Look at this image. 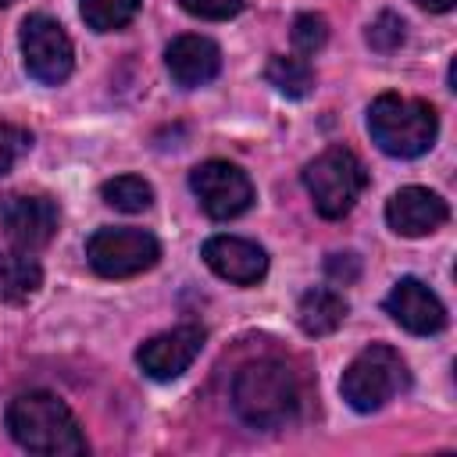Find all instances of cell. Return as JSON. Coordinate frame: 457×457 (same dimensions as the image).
Wrapping results in <instances>:
<instances>
[{"label": "cell", "mask_w": 457, "mask_h": 457, "mask_svg": "<svg viewBox=\"0 0 457 457\" xmlns=\"http://www.w3.org/2000/svg\"><path fill=\"white\" fill-rule=\"evenodd\" d=\"M346 300L336 293V289H325V286H318V289H307L303 296H300V303H296V321H300V328L307 332V336H328V332H336L339 325H343V318H346Z\"/></svg>", "instance_id": "cell-15"}, {"label": "cell", "mask_w": 457, "mask_h": 457, "mask_svg": "<svg viewBox=\"0 0 457 457\" xmlns=\"http://www.w3.org/2000/svg\"><path fill=\"white\" fill-rule=\"evenodd\" d=\"M386 311H389V318L400 325V328H407V332H414V336H436L443 325H446V307H443V300L421 282V278H400L393 289H389V296H386Z\"/></svg>", "instance_id": "cell-11"}, {"label": "cell", "mask_w": 457, "mask_h": 457, "mask_svg": "<svg viewBox=\"0 0 457 457\" xmlns=\"http://www.w3.org/2000/svg\"><path fill=\"white\" fill-rule=\"evenodd\" d=\"M368 132L389 157H421L439 136V118L425 100L382 93L368 107Z\"/></svg>", "instance_id": "cell-3"}, {"label": "cell", "mask_w": 457, "mask_h": 457, "mask_svg": "<svg viewBox=\"0 0 457 457\" xmlns=\"http://www.w3.org/2000/svg\"><path fill=\"white\" fill-rule=\"evenodd\" d=\"M450 218L446 211V200L425 186H403L389 196L386 204V221L396 236H407V239H418V236H428L436 232L443 221Z\"/></svg>", "instance_id": "cell-12"}, {"label": "cell", "mask_w": 457, "mask_h": 457, "mask_svg": "<svg viewBox=\"0 0 457 457\" xmlns=\"http://www.w3.org/2000/svg\"><path fill=\"white\" fill-rule=\"evenodd\" d=\"M164 64H168V75L175 79V86L196 89V86H207L221 71V50L207 36H179L168 43Z\"/></svg>", "instance_id": "cell-14"}, {"label": "cell", "mask_w": 457, "mask_h": 457, "mask_svg": "<svg viewBox=\"0 0 457 457\" xmlns=\"http://www.w3.org/2000/svg\"><path fill=\"white\" fill-rule=\"evenodd\" d=\"M139 7L143 0H82L79 11L93 32H114V29H125Z\"/></svg>", "instance_id": "cell-19"}, {"label": "cell", "mask_w": 457, "mask_h": 457, "mask_svg": "<svg viewBox=\"0 0 457 457\" xmlns=\"http://www.w3.org/2000/svg\"><path fill=\"white\" fill-rule=\"evenodd\" d=\"M296 375L282 361H250L236 371L232 407L253 428H278L296 414Z\"/></svg>", "instance_id": "cell-2"}, {"label": "cell", "mask_w": 457, "mask_h": 457, "mask_svg": "<svg viewBox=\"0 0 457 457\" xmlns=\"http://www.w3.org/2000/svg\"><path fill=\"white\" fill-rule=\"evenodd\" d=\"M0 225L7 239L18 250H39L57 236L61 211L50 196H32V193H7L0 196Z\"/></svg>", "instance_id": "cell-9"}, {"label": "cell", "mask_w": 457, "mask_h": 457, "mask_svg": "<svg viewBox=\"0 0 457 457\" xmlns=\"http://www.w3.org/2000/svg\"><path fill=\"white\" fill-rule=\"evenodd\" d=\"M204 328L200 325H179V328H168L154 339H146L139 350H136V364L143 368V375L157 378V382H171L179 378L193 361L196 353L204 350Z\"/></svg>", "instance_id": "cell-10"}, {"label": "cell", "mask_w": 457, "mask_h": 457, "mask_svg": "<svg viewBox=\"0 0 457 457\" xmlns=\"http://www.w3.org/2000/svg\"><path fill=\"white\" fill-rule=\"evenodd\" d=\"M189 189L196 193L200 207L214 221L239 218L253 204V182L243 168L228 161H204L189 171Z\"/></svg>", "instance_id": "cell-8"}, {"label": "cell", "mask_w": 457, "mask_h": 457, "mask_svg": "<svg viewBox=\"0 0 457 457\" xmlns=\"http://www.w3.org/2000/svg\"><path fill=\"white\" fill-rule=\"evenodd\" d=\"M414 4L425 7V11H436V14H439V11H450L457 0H414Z\"/></svg>", "instance_id": "cell-25"}, {"label": "cell", "mask_w": 457, "mask_h": 457, "mask_svg": "<svg viewBox=\"0 0 457 457\" xmlns=\"http://www.w3.org/2000/svg\"><path fill=\"white\" fill-rule=\"evenodd\" d=\"M186 14L204 18V21H225L243 11V0H179Z\"/></svg>", "instance_id": "cell-23"}, {"label": "cell", "mask_w": 457, "mask_h": 457, "mask_svg": "<svg viewBox=\"0 0 457 457\" xmlns=\"http://www.w3.org/2000/svg\"><path fill=\"white\" fill-rule=\"evenodd\" d=\"M325 271H328V278L350 286V282H357V275H361V257H357V253H328Z\"/></svg>", "instance_id": "cell-24"}, {"label": "cell", "mask_w": 457, "mask_h": 457, "mask_svg": "<svg viewBox=\"0 0 457 457\" xmlns=\"http://www.w3.org/2000/svg\"><path fill=\"white\" fill-rule=\"evenodd\" d=\"M43 286V268L29 250H0V300L21 303Z\"/></svg>", "instance_id": "cell-16"}, {"label": "cell", "mask_w": 457, "mask_h": 457, "mask_svg": "<svg viewBox=\"0 0 457 457\" xmlns=\"http://www.w3.org/2000/svg\"><path fill=\"white\" fill-rule=\"evenodd\" d=\"M403 36H407V25H403V18L393 14V11H382V14L371 21V29H368V43H371V50H378V54L396 50V46L403 43Z\"/></svg>", "instance_id": "cell-21"}, {"label": "cell", "mask_w": 457, "mask_h": 457, "mask_svg": "<svg viewBox=\"0 0 457 457\" xmlns=\"http://www.w3.org/2000/svg\"><path fill=\"white\" fill-rule=\"evenodd\" d=\"M325 39H328V21L321 14H296V21H293V46L303 57L318 54L325 46Z\"/></svg>", "instance_id": "cell-20"}, {"label": "cell", "mask_w": 457, "mask_h": 457, "mask_svg": "<svg viewBox=\"0 0 457 457\" xmlns=\"http://www.w3.org/2000/svg\"><path fill=\"white\" fill-rule=\"evenodd\" d=\"M264 79H268L282 96H293V100H300V96H307V93L314 89V71H311V64H307L303 57L275 54V57L268 61V68H264Z\"/></svg>", "instance_id": "cell-17"}, {"label": "cell", "mask_w": 457, "mask_h": 457, "mask_svg": "<svg viewBox=\"0 0 457 457\" xmlns=\"http://www.w3.org/2000/svg\"><path fill=\"white\" fill-rule=\"evenodd\" d=\"M407 382H411V375H407L403 357L386 343H371L346 364V371L339 378V393L357 414H371V411L386 407L396 393H403Z\"/></svg>", "instance_id": "cell-4"}, {"label": "cell", "mask_w": 457, "mask_h": 457, "mask_svg": "<svg viewBox=\"0 0 457 457\" xmlns=\"http://www.w3.org/2000/svg\"><path fill=\"white\" fill-rule=\"evenodd\" d=\"M7 4H14V0H0V7H7Z\"/></svg>", "instance_id": "cell-26"}, {"label": "cell", "mask_w": 457, "mask_h": 457, "mask_svg": "<svg viewBox=\"0 0 457 457\" xmlns=\"http://www.w3.org/2000/svg\"><path fill=\"white\" fill-rule=\"evenodd\" d=\"M200 257L218 278L236 282V286H253L268 271V253L243 236H211Z\"/></svg>", "instance_id": "cell-13"}, {"label": "cell", "mask_w": 457, "mask_h": 457, "mask_svg": "<svg viewBox=\"0 0 457 457\" xmlns=\"http://www.w3.org/2000/svg\"><path fill=\"white\" fill-rule=\"evenodd\" d=\"M21 61L36 82L61 86L75 64V50L64 25L54 21L50 14H29L21 21Z\"/></svg>", "instance_id": "cell-7"}, {"label": "cell", "mask_w": 457, "mask_h": 457, "mask_svg": "<svg viewBox=\"0 0 457 457\" xmlns=\"http://www.w3.org/2000/svg\"><path fill=\"white\" fill-rule=\"evenodd\" d=\"M161 243L143 228H96L86 239V261L104 278H132L157 264Z\"/></svg>", "instance_id": "cell-6"}, {"label": "cell", "mask_w": 457, "mask_h": 457, "mask_svg": "<svg viewBox=\"0 0 457 457\" xmlns=\"http://www.w3.org/2000/svg\"><path fill=\"white\" fill-rule=\"evenodd\" d=\"M100 196L107 207H114L121 214H143L154 204V186L139 175H118L100 186Z\"/></svg>", "instance_id": "cell-18"}, {"label": "cell", "mask_w": 457, "mask_h": 457, "mask_svg": "<svg viewBox=\"0 0 457 457\" xmlns=\"http://www.w3.org/2000/svg\"><path fill=\"white\" fill-rule=\"evenodd\" d=\"M303 186L311 193V204L321 218L336 221L346 218L357 204V196L368 186V171L357 161L353 150L346 146H328L325 154H318L307 168H303Z\"/></svg>", "instance_id": "cell-5"}, {"label": "cell", "mask_w": 457, "mask_h": 457, "mask_svg": "<svg viewBox=\"0 0 457 457\" xmlns=\"http://www.w3.org/2000/svg\"><path fill=\"white\" fill-rule=\"evenodd\" d=\"M7 432L18 446L46 457H75L89 450L68 403L43 389L18 393L7 403Z\"/></svg>", "instance_id": "cell-1"}, {"label": "cell", "mask_w": 457, "mask_h": 457, "mask_svg": "<svg viewBox=\"0 0 457 457\" xmlns=\"http://www.w3.org/2000/svg\"><path fill=\"white\" fill-rule=\"evenodd\" d=\"M29 146H32V132L29 129H21V125H0V175L4 171H11L25 154H29Z\"/></svg>", "instance_id": "cell-22"}]
</instances>
